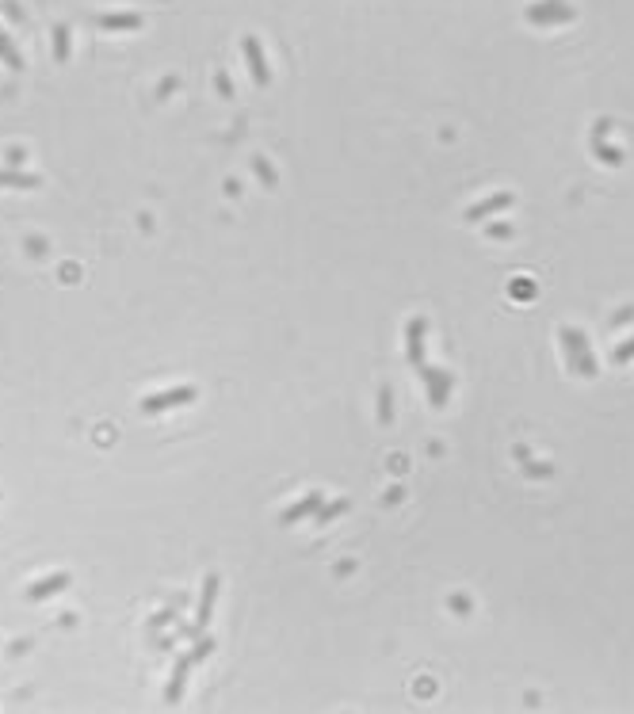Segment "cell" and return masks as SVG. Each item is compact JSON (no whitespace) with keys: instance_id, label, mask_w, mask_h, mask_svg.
I'll return each mask as SVG.
<instances>
[{"instance_id":"cell-1","label":"cell","mask_w":634,"mask_h":714,"mask_svg":"<svg viewBox=\"0 0 634 714\" xmlns=\"http://www.w3.org/2000/svg\"><path fill=\"white\" fill-rule=\"evenodd\" d=\"M524 19H527V23H539V27L573 23V19H577V8H569V4H562V0H543V4H531V8H524Z\"/></svg>"},{"instance_id":"cell-2","label":"cell","mask_w":634,"mask_h":714,"mask_svg":"<svg viewBox=\"0 0 634 714\" xmlns=\"http://www.w3.org/2000/svg\"><path fill=\"white\" fill-rule=\"evenodd\" d=\"M195 397H199L195 386H172V390L141 397V413H165V409H176V405H191Z\"/></svg>"},{"instance_id":"cell-3","label":"cell","mask_w":634,"mask_h":714,"mask_svg":"<svg viewBox=\"0 0 634 714\" xmlns=\"http://www.w3.org/2000/svg\"><path fill=\"white\" fill-rule=\"evenodd\" d=\"M241 54H245V66H248V73H252V81L260 84V88H268V84H272V69H268L260 39H256V34H245V39H241Z\"/></svg>"},{"instance_id":"cell-4","label":"cell","mask_w":634,"mask_h":714,"mask_svg":"<svg viewBox=\"0 0 634 714\" xmlns=\"http://www.w3.org/2000/svg\"><path fill=\"white\" fill-rule=\"evenodd\" d=\"M215 599H218V573H206L203 577V596H199V611H195V626H191V634H203L206 623H210V615H215Z\"/></svg>"},{"instance_id":"cell-5","label":"cell","mask_w":634,"mask_h":714,"mask_svg":"<svg viewBox=\"0 0 634 714\" xmlns=\"http://www.w3.org/2000/svg\"><path fill=\"white\" fill-rule=\"evenodd\" d=\"M512 203H516V195H512V191H497V195H489V199H482V203L470 206V210H466V222H486V218H493V214L508 210Z\"/></svg>"},{"instance_id":"cell-6","label":"cell","mask_w":634,"mask_h":714,"mask_svg":"<svg viewBox=\"0 0 634 714\" xmlns=\"http://www.w3.org/2000/svg\"><path fill=\"white\" fill-rule=\"evenodd\" d=\"M424 333H428V321L424 317H413L405 325V352H409V363L413 367H424Z\"/></svg>"},{"instance_id":"cell-7","label":"cell","mask_w":634,"mask_h":714,"mask_svg":"<svg viewBox=\"0 0 634 714\" xmlns=\"http://www.w3.org/2000/svg\"><path fill=\"white\" fill-rule=\"evenodd\" d=\"M420 375H424V382H428V401L439 409V405L447 401V390H451V375H447V370L428 367V363L420 367Z\"/></svg>"},{"instance_id":"cell-8","label":"cell","mask_w":634,"mask_h":714,"mask_svg":"<svg viewBox=\"0 0 634 714\" xmlns=\"http://www.w3.org/2000/svg\"><path fill=\"white\" fill-rule=\"evenodd\" d=\"M69 581H73L69 573H50V577H42V581H34L31 588H27V599H50V596H58V592L69 588Z\"/></svg>"},{"instance_id":"cell-9","label":"cell","mask_w":634,"mask_h":714,"mask_svg":"<svg viewBox=\"0 0 634 714\" xmlns=\"http://www.w3.org/2000/svg\"><path fill=\"white\" fill-rule=\"evenodd\" d=\"M321 504H325V501H321V493H317V489H313V493H306L302 501H298V504H290V508L283 512V516H279V524H298V519L313 516V512L321 508Z\"/></svg>"},{"instance_id":"cell-10","label":"cell","mask_w":634,"mask_h":714,"mask_svg":"<svg viewBox=\"0 0 634 714\" xmlns=\"http://www.w3.org/2000/svg\"><path fill=\"white\" fill-rule=\"evenodd\" d=\"M558 337H562V348H566V355H569V367H573L577 355L588 352V337L581 333V328H558Z\"/></svg>"},{"instance_id":"cell-11","label":"cell","mask_w":634,"mask_h":714,"mask_svg":"<svg viewBox=\"0 0 634 714\" xmlns=\"http://www.w3.org/2000/svg\"><path fill=\"white\" fill-rule=\"evenodd\" d=\"M0 188H19V191H34V188H42V176H31V172H16V168H0Z\"/></svg>"},{"instance_id":"cell-12","label":"cell","mask_w":634,"mask_h":714,"mask_svg":"<svg viewBox=\"0 0 634 714\" xmlns=\"http://www.w3.org/2000/svg\"><path fill=\"white\" fill-rule=\"evenodd\" d=\"M96 23L103 27V31H138L141 16L138 12H115V16H99Z\"/></svg>"},{"instance_id":"cell-13","label":"cell","mask_w":634,"mask_h":714,"mask_svg":"<svg viewBox=\"0 0 634 714\" xmlns=\"http://www.w3.org/2000/svg\"><path fill=\"white\" fill-rule=\"evenodd\" d=\"M188 673H191V657H180V661H176V668H172V684H168V691H165L168 703H180L184 684H188Z\"/></svg>"},{"instance_id":"cell-14","label":"cell","mask_w":634,"mask_h":714,"mask_svg":"<svg viewBox=\"0 0 634 714\" xmlns=\"http://www.w3.org/2000/svg\"><path fill=\"white\" fill-rule=\"evenodd\" d=\"M252 172L260 176V184H264V188H275V184H279V176H275V168H272V164H268V157H260V153L252 157Z\"/></svg>"},{"instance_id":"cell-15","label":"cell","mask_w":634,"mask_h":714,"mask_svg":"<svg viewBox=\"0 0 634 714\" xmlns=\"http://www.w3.org/2000/svg\"><path fill=\"white\" fill-rule=\"evenodd\" d=\"M0 61H4V66H12L16 73L23 69V58H19V50L8 42V34H4V31H0Z\"/></svg>"},{"instance_id":"cell-16","label":"cell","mask_w":634,"mask_h":714,"mask_svg":"<svg viewBox=\"0 0 634 714\" xmlns=\"http://www.w3.org/2000/svg\"><path fill=\"white\" fill-rule=\"evenodd\" d=\"M54 61H69V27H54Z\"/></svg>"},{"instance_id":"cell-17","label":"cell","mask_w":634,"mask_h":714,"mask_svg":"<svg viewBox=\"0 0 634 714\" xmlns=\"http://www.w3.org/2000/svg\"><path fill=\"white\" fill-rule=\"evenodd\" d=\"M340 512H348V501H333V504H321V508L313 512V519H317V524H333V519H337Z\"/></svg>"},{"instance_id":"cell-18","label":"cell","mask_w":634,"mask_h":714,"mask_svg":"<svg viewBox=\"0 0 634 714\" xmlns=\"http://www.w3.org/2000/svg\"><path fill=\"white\" fill-rule=\"evenodd\" d=\"M210 653H215V638H206V634H199V646L191 649L188 657H191V665H199V661H206V657H210Z\"/></svg>"},{"instance_id":"cell-19","label":"cell","mask_w":634,"mask_h":714,"mask_svg":"<svg viewBox=\"0 0 634 714\" xmlns=\"http://www.w3.org/2000/svg\"><path fill=\"white\" fill-rule=\"evenodd\" d=\"M593 153L600 157L604 164H623V153H619V149H611V146H604V141H593Z\"/></svg>"},{"instance_id":"cell-20","label":"cell","mask_w":634,"mask_h":714,"mask_svg":"<svg viewBox=\"0 0 634 714\" xmlns=\"http://www.w3.org/2000/svg\"><path fill=\"white\" fill-rule=\"evenodd\" d=\"M379 417H382V424L394 420V394H390V390H382V394H379Z\"/></svg>"},{"instance_id":"cell-21","label":"cell","mask_w":634,"mask_h":714,"mask_svg":"<svg viewBox=\"0 0 634 714\" xmlns=\"http://www.w3.org/2000/svg\"><path fill=\"white\" fill-rule=\"evenodd\" d=\"M524 474H527V477H551L554 466H546V462H527V459H524Z\"/></svg>"},{"instance_id":"cell-22","label":"cell","mask_w":634,"mask_h":714,"mask_svg":"<svg viewBox=\"0 0 634 714\" xmlns=\"http://www.w3.org/2000/svg\"><path fill=\"white\" fill-rule=\"evenodd\" d=\"M611 359H615L619 367H623V363H631V359H634V337L626 340V344H619L615 352H611Z\"/></svg>"},{"instance_id":"cell-23","label":"cell","mask_w":634,"mask_h":714,"mask_svg":"<svg viewBox=\"0 0 634 714\" xmlns=\"http://www.w3.org/2000/svg\"><path fill=\"white\" fill-rule=\"evenodd\" d=\"M512 233H516V230H512V226H504V222H497V226H489V237H501V241H508V237H512Z\"/></svg>"},{"instance_id":"cell-24","label":"cell","mask_w":634,"mask_h":714,"mask_svg":"<svg viewBox=\"0 0 634 714\" xmlns=\"http://www.w3.org/2000/svg\"><path fill=\"white\" fill-rule=\"evenodd\" d=\"M451 611H455V615H466V611H470V599L466 596H451Z\"/></svg>"},{"instance_id":"cell-25","label":"cell","mask_w":634,"mask_h":714,"mask_svg":"<svg viewBox=\"0 0 634 714\" xmlns=\"http://www.w3.org/2000/svg\"><path fill=\"white\" fill-rule=\"evenodd\" d=\"M215 84H218V92H222L226 99L233 96V84H230V77H226V73H218V77H215Z\"/></svg>"},{"instance_id":"cell-26","label":"cell","mask_w":634,"mask_h":714,"mask_svg":"<svg viewBox=\"0 0 634 714\" xmlns=\"http://www.w3.org/2000/svg\"><path fill=\"white\" fill-rule=\"evenodd\" d=\"M512 295H516V298H527V295H535V287H531V283H516V287H512Z\"/></svg>"},{"instance_id":"cell-27","label":"cell","mask_w":634,"mask_h":714,"mask_svg":"<svg viewBox=\"0 0 634 714\" xmlns=\"http://www.w3.org/2000/svg\"><path fill=\"white\" fill-rule=\"evenodd\" d=\"M23 157H27L23 149H12V153H8V164H23Z\"/></svg>"},{"instance_id":"cell-28","label":"cell","mask_w":634,"mask_h":714,"mask_svg":"<svg viewBox=\"0 0 634 714\" xmlns=\"http://www.w3.org/2000/svg\"><path fill=\"white\" fill-rule=\"evenodd\" d=\"M623 321H634V310H623V313H615V321H611V325H623Z\"/></svg>"},{"instance_id":"cell-29","label":"cell","mask_w":634,"mask_h":714,"mask_svg":"<svg viewBox=\"0 0 634 714\" xmlns=\"http://www.w3.org/2000/svg\"><path fill=\"white\" fill-rule=\"evenodd\" d=\"M176 88V77H168V81H161V96H168V92Z\"/></svg>"}]
</instances>
